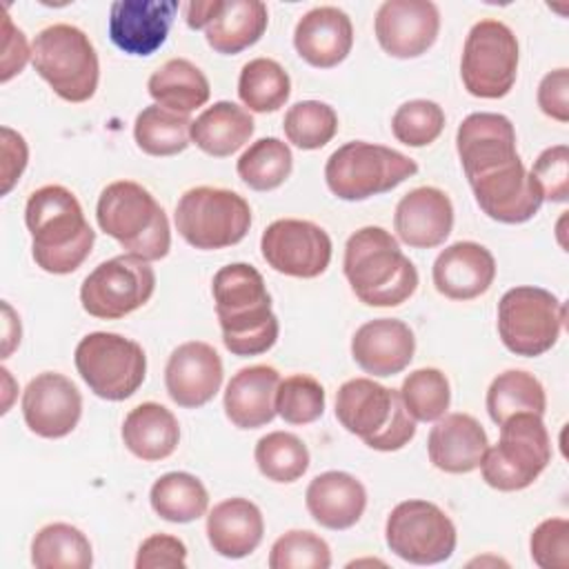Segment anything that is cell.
Masks as SVG:
<instances>
[{"label": "cell", "instance_id": "d4e9b609", "mask_svg": "<svg viewBox=\"0 0 569 569\" xmlns=\"http://www.w3.org/2000/svg\"><path fill=\"white\" fill-rule=\"evenodd\" d=\"M293 47L311 67L331 69L340 64L353 47L351 18L331 4L313 7L293 29Z\"/></svg>", "mask_w": 569, "mask_h": 569}, {"label": "cell", "instance_id": "d6a6232c", "mask_svg": "<svg viewBox=\"0 0 569 569\" xmlns=\"http://www.w3.org/2000/svg\"><path fill=\"white\" fill-rule=\"evenodd\" d=\"M149 96L156 104L189 116L209 100V80L207 76L187 58H171L160 64L147 82Z\"/></svg>", "mask_w": 569, "mask_h": 569}, {"label": "cell", "instance_id": "e575fe53", "mask_svg": "<svg viewBox=\"0 0 569 569\" xmlns=\"http://www.w3.org/2000/svg\"><path fill=\"white\" fill-rule=\"evenodd\" d=\"M31 562L38 569H89L93 551L89 538L73 525H44L31 540Z\"/></svg>", "mask_w": 569, "mask_h": 569}, {"label": "cell", "instance_id": "5bb4252c", "mask_svg": "<svg viewBox=\"0 0 569 569\" xmlns=\"http://www.w3.org/2000/svg\"><path fill=\"white\" fill-rule=\"evenodd\" d=\"M156 289L153 267L131 253L100 262L80 287L82 309L100 320H118L149 302Z\"/></svg>", "mask_w": 569, "mask_h": 569}, {"label": "cell", "instance_id": "7a4b0ae2", "mask_svg": "<svg viewBox=\"0 0 569 569\" xmlns=\"http://www.w3.org/2000/svg\"><path fill=\"white\" fill-rule=\"evenodd\" d=\"M36 264L56 276L76 271L91 253L96 231L89 227L78 198L62 184L36 189L24 207Z\"/></svg>", "mask_w": 569, "mask_h": 569}, {"label": "cell", "instance_id": "d590c367", "mask_svg": "<svg viewBox=\"0 0 569 569\" xmlns=\"http://www.w3.org/2000/svg\"><path fill=\"white\" fill-rule=\"evenodd\" d=\"M547 409V393L542 382L522 369H507L498 373L487 389V411L496 425H502L513 413L531 411L542 416Z\"/></svg>", "mask_w": 569, "mask_h": 569}, {"label": "cell", "instance_id": "8992f818", "mask_svg": "<svg viewBox=\"0 0 569 569\" xmlns=\"http://www.w3.org/2000/svg\"><path fill=\"white\" fill-rule=\"evenodd\" d=\"M31 62L53 93L67 102H87L98 89V53L89 36L73 24L44 27L31 42Z\"/></svg>", "mask_w": 569, "mask_h": 569}, {"label": "cell", "instance_id": "e0dca14e", "mask_svg": "<svg viewBox=\"0 0 569 569\" xmlns=\"http://www.w3.org/2000/svg\"><path fill=\"white\" fill-rule=\"evenodd\" d=\"M469 187L478 207L491 220L505 224H520L531 220L545 202L542 191L520 158L469 180Z\"/></svg>", "mask_w": 569, "mask_h": 569}, {"label": "cell", "instance_id": "603a6c76", "mask_svg": "<svg viewBox=\"0 0 569 569\" xmlns=\"http://www.w3.org/2000/svg\"><path fill=\"white\" fill-rule=\"evenodd\" d=\"M416 338L409 325L396 318H376L360 325L351 338V356L365 373L389 378L405 371L413 358Z\"/></svg>", "mask_w": 569, "mask_h": 569}, {"label": "cell", "instance_id": "816d5d0a", "mask_svg": "<svg viewBox=\"0 0 569 569\" xmlns=\"http://www.w3.org/2000/svg\"><path fill=\"white\" fill-rule=\"evenodd\" d=\"M31 58V49L27 44V38L9 16H4V44H2V82H9L16 73H20Z\"/></svg>", "mask_w": 569, "mask_h": 569}, {"label": "cell", "instance_id": "5b68a950", "mask_svg": "<svg viewBox=\"0 0 569 569\" xmlns=\"http://www.w3.org/2000/svg\"><path fill=\"white\" fill-rule=\"evenodd\" d=\"M336 418L376 451H398L416 436V420L405 409L400 391L371 378H351L340 385Z\"/></svg>", "mask_w": 569, "mask_h": 569}, {"label": "cell", "instance_id": "8d00e7d4", "mask_svg": "<svg viewBox=\"0 0 569 569\" xmlns=\"http://www.w3.org/2000/svg\"><path fill=\"white\" fill-rule=\"evenodd\" d=\"M189 116L169 111L160 104L144 107L133 122L136 144L149 156H176L191 142Z\"/></svg>", "mask_w": 569, "mask_h": 569}, {"label": "cell", "instance_id": "bcb514c9", "mask_svg": "<svg viewBox=\"0 0 569 569\" xmlns=\"http://www.w3.org/2000/svg\"><path fill=\"white\" fill-rule=\"evenodd\" d=\"M531 558L540 569L569 567V522L567 518L542 520L529 540Z\"/></svg>", "mask_w": 569, "mask_h": 569}, {"label": "cell", "instance_id": "60d3db41", "mask_svg": "<svg viewBox=\"0 0 569 569\" xmlns=\"http://www.w3.org/2000/svg\"><path fill=\"white\" fill-rule=\"evenodd\" d=\"M400 398L413 420L436 422L447 413L451 402L449 380L436 367H420L402 380Z\"/></svg>", "mask_w": 569, "mask_h": 569}, {"label": "cell", "instance_id": "ac0fdd59", "mask_svg": "<svg viewBox=\"0 0 569 569\" xmlns=\"http://www.w3.org/2000/svg\"><path fill=\"white\" fill-rule=\"evenodd\" d=\"M22 416L27 427L40 438L69 436L82 416V396L62 373L42 371L22 391Z\"/></svg>", "mask_w": 569, "mask_h": 569}, {"label": "cell", "instance_id": "9a60e30c", "mask_svg": "<svg viewBox=\"0 0 569 569\" xmlns=\"http://www.w3.org/2000/svg\"><path fill=\"white\" fill-rule=\"evenodd\" d=\"M329 233L311 222L298 218H282L271 222L260 238V251L267 264L291 278H318L331 262Z\"/></svg>", "mask_w": 569, "mask_h": 569}, {"label": "cell", "instance_id": "f546056e", "mask_svg": "<svg viewBox=\"0 0 569 569\" xmlns=\"http://www.w3.org/2000/svg\"><path fill=\"white\" fill-rule=\"evenodd\" d=\"M267 24L269 11L260 0H216L204 38L216 53L233 56L256 44Z\"/></svg>", "mask_w": 569, "mask_h": 569}, {"label": "cell", "instance_id": "681fc988", "mask_svg": "<svg viewBox=\"0 0 569 569\" xmlns=\"http://www.w3.org/2000/svg\"><path fill=\"white\" fill-rule=\"evenodd\" d=\"M538 107L545 116L558 122H569V69H553L540 80Z\"/></svg>", "mask_w": 569, "mask_h": 569}, {"label": "cell", "instance_id": "44dd1931", "mask_svg": "<svg viewBox=\"0 0 569 569\" xmlns=\"http://www.w3.org/2000/svg\"><path fill=\"white\" fill-rule=\"evenodd\" d=\"M220 385L222 360L211 345L189 340L171 351L164 367V387L178 407L198 409L207 405L220 391Z\"/></svg>", "mask_w": 569, "mask_h": 569}, {"label": "cell", "instance_id": "8fae6325", "mask_svg": "<svg viewBox=\"0 0 569 569\" xmlns=\"http://www.w3.org/2000/svg\"><path fill=\"white\" fill-rule=\"evenodd\" d=\"M76 369L87 387L102 400H127L147 376V356L136 340L120 333H87L73 353Z\"/></svg>", "mask_w": 569, "mask_h": 569}, {"label": "cell", "instance_id": "4fadbf2b", "mask_svg": "<svg viewBox=\"0 0 569 569\" xmlns=\"http://www.w3.org/2000/svg\"><path fill=\"white\" fill-rule=\"evenodd\" d=\"M387 547L411 565H438L456 551L458 533L451 518L429 500L398 502L385 525Z\"/></svg>", "mask_w": 569, "mask_h": 569}, {"label": "cell", "instance_id": "ab89813d", "mask_svg": "<svg viewBox=\"0 0 569 569\" xmlns=\"http://www.w3.org/2000/svg\"><path fill=\"white\" fill-rule=\"evenodd\" d=\"M256 465L267 480L296 482L309 469V449L291 431H271L256 442Z\"/></svg>", "mask_w": 569, "mask_h": 569}, {"label": "cell", "instance_id": "c3c4849f", "mask_svg": "<svg viewBox=\"0 0 569 569\" xmlns=\"http://www.w3.org/2000/svg\"><path fill=\"white\" fill-rule=\"evenodd\" d=\"M187 565V547L180 538L169 533H153L144 538L136 553V569H173Z\"/></svg>", "mask_w": 569, "mask_h": 569}, {"label": "cell", "instance_id": "52a82bcc", "mask_svg": "<svg viewBox=\"0 0 569 569\" xmlns=\"http://www.w3.org/2000/svg\"><path fill=\"white\" fill-rule=\"evenodd\" d=\"M498 427V445L487 447L480 460L482 480L498 491L527 489L551 462V440L542 416L522 411Z\"/></svg>", "mask_w": 569, "mask_h": 569}, {"label": "cell", "instance_id": "2e32d148", "mask_svg": "<svg viewBox=\"0 0 569 569\" xmlns=\"http://www.w3.org/2000/svg\"><path fill=\"white\" fill-rule=\"evenodd\" d=\"M378 44L393 58H418L438 38L440 11L431 0H385L373 20Z\"/></svg>", "mask_w": 569, "mask_h": 569}, {"label": "cell", "instance_id": "30bf717a", "mask_svg": "<svg viewBox=\"0 0 569 569\" xmlns=\"http://www.w3.org/2000/svg\"><path fill=\"white\" fill-rule=\"evenodd\" d=\"M565 302L542 287H513L498 302V336L502 345L525 358L549 351L562 331Z\"/></svg>", "mask_w": 569, "mask_h": 569}, {"label": "cell", "instance_id": "f6af8a7d", "mask_svg": "<svg viewBox=\"0 0 569 569\" xmlns=\"http://www.w3.org/2000/svg\"><path fill=\"white\" fill-rule=\"evenodd\" d=\"M271 569H329L331 549L313 531L291 529L282 533L269 551Z\"/></svg>", "mask_w": 569, "mask_h": 569}, {"label": "cell", "instance_id": "ee69618b", "mask_svg": "<svg viewBox=\"0 0 569 569\" xmlns=\"http://www.w3.org/2000/svg\"><path fill=\"white\" fill-rule=\"evenodd\" d=\"M445 129V111L433 100H409L400 104L391 118V131L407 147H427L438 140Z\"/></svg>", "mask_w": 569, "mask_h": 569}, {"label": "cell", "instance_id": "277c9868", "mask_svg": "<svg viewBox=\"0 0 569 569\" xmlns=\"http://www.w3.org/2000/svg\"><path fill=\"white\" fill-rule=\"evenodd\" d=\"M100 229L120 247L147 262L162 260L171 249L164 209L149 189L133 180H116L100 191L96 204Z\"/></svg>", "mask_w": 569, "mask_h": 569}, {"label": "cell", "instance_id": "9c48e42d", "mask_svg": "<svg viewBox=\"0 0 569 569\" xmlns=\"http://www.w3.org/2000/svg\"><path fill=\"white\" fill-rule=\"evenodd\" d=\"M176 229L196 249L213 251L238 244L251 227L249 202L220 187H193L176 204Z\"/></svg>", "mask_w": 569, "mask_h": 569}, {"label": "cell", "instance_id": "f35d334b", "mask_svg": "<svg viewBox=\"0 0 569 569\" xmlns=\"http://www.w3.org/2000/svg\"><path fill=\"white\" fill-rule=\"evenodd\" d=\"M293 169V156L280 138H260L238 158L236 171L253 191L278 189Z\"/></svg>", "mask_w": 569, "mask_h": 569}, {"label": "cell", "instance_id": "7dc6e473", "mask_svg": "<svg viewBox=\"0 0 569 569\" xmlns=\"http://www.w3.org/2000/svg\"><path fill=\"white\" fill-rule=\"evenodd\" d=\"M531 178L542 191V200L565 202L569 198V149L567 144L547 147L531 167Z\"/></svg>", "mask_w": 569, "mask_h": 569}, {"label": "cell", "instance_id": "7c38bea8", "mask_svg": "<svg viewBox=\"0 0 569 569\" xmlns=\"http://www.w3.org/2000/svg\"><path fill=\"white\" fill-rule=\"evenodd\" d=\"M518 40L513 31L493 18L478 20L465 40L460 78L476 98H505L518 76Z\"/></svg>", "mask_w": 569, "mask_h": 569}, {"label": "cell", "instance_id": "83f0119b", "mask_svg": "<svg viewBox=\"0 0 569 569\" xmlns=\"http://www.w3.org/2000/svg\"><path fill=\"white\" fill-rule=\"evenodd\" d=\"M280 373L269 365L242 367L224 389V413L238 429H258L276 418Z\"/></svg>", "mask_w": 569, "mask_h": 569}, {"label": "cell", "instance_id": "b9f144b4", "mask_svg": "<svg viewBox=\"0 0 569 569\" xmlns=\"http://www.w3.org/2000/svg\"><path fill=\"white\" fill-rule=\"evenodd\" d=\"M282 129L291 144L305 151H313L331 142L336 136L338 113L327 102L300 100L287 109Z\"/></svg>", "mask_w": 569, "mask_h": 569}, {"label": "cell", "instance_id": "4316f807", "mask_svg": "<svg viewBox=\"0 0 569 569\" xmlns=\"http://www.w3.org/2000/svg\"><path fill=\"white\" fill-rule=\"evenodd\" d=\"M305 502L307 511L320 527L342 531L362 518L367 489L347 471H325L309 482Z\"/></svg>", "mask_w": 569, "mask_h": 569}, {"label": "cell", "instance_id": "74e56055", "mask_svg": "<svg viewBox=\"0 0 569 569\" xmlns=\"http://www.w3.org/2000/svg\"><path fill=\"white\" fill-rule=\"evenodd\" d=\"M289 73L273 58H253L242 67L238 78V96L249 111H278L289 100Z\"/></svg>", "mask_w": 569, "mask_h": 569}, {"label": "cell", "instance_id": "836d02e7", "mask_svg": "<svg viewBox=\"0 0 569 569\" xmlns=\"http://www.w3.org/2000/svg\"><path fill=\"white\" fill-rule=\"evenodd\" d=\"M149 502L162 520L184 525L207 513L209 493L193 473L169 471L151 485Z\"/></svg>", "mask_w": 569, "mask_h": 569}, {"label": "cell", "instance_id": "cb8c5ba5", "mask_svg": "<svg viewBox=\"0 0 569 569\" xmlns=\"http://www.w3.org/2000/svg\"><path fill=\"white\" fill-rule=\"evenodd\" d=\"M431 278L445 298L473 300L493 284L496 260L485 244L460 240L438 253Z\"/></svg>", "mask_w": 569, "mask_h": 569}, {"label": "cell", "instance_id": "7bdbcfd3", "mask_svg": "<svg viewBox=\"0 0 569 569\" xmlns=\"http://www.w3.org/2000/svg\"><path fill=\"white\" fill-rule=\"evenodd\" d=\"M276 413L289 425H309L325 413V389L307 373L280 380L276 391Z\"/></svg>", "mask_w": 569, "mask_h": 569}, {"label": "cell", "instance_id": "3957f363", "mask_svg": "<svg viewBox=\"0 0 569 569\" xmlns=\"http://www.w3.org/2000/svg\"><path fill=\"white\" fill-rule=\"evenodd\" d=\"M345 278L367 307H398L418 289V271L382 227H362L349 236L342 260Z\"/></svg>", "mask_w": 569, "mask_h": 569}, {"label": "cell", "instance_id": "6da1fadb", "mask_svg": "<svg viewBox=\"0 0 569 569\" xmlns=\"http://www.w3.org/2000/svg\"><path fill=\"white\" fill-rule=\"evenodd\" d=\"M224 347L240 358L269 351L280 333L262 273L247 262H231L211 282Z\"/></svg>", "mask_w": 569, "mask_h": 569}, {"label": "cell", "instance_id": "484cf974", "mask_svg": "<svg viewBox=\"0 0 569 569\" xmlns=\"http://www.w3.org/2000/svg\"><path fill=\"white\" fill-rule=\"evenodd\" d=\"M489 447L482 425L469 413H445L427 438L429 460L445 473H469L480 467Z\"/></svg>", "mask_w": 569, "mask_h": 569}, {"label": "cell", "instance_id": "f907efd6", "mask_svg": "<svg viewBox=\"0 0 569 569\" xmlns=\"http://www.w3.org/2000/svg\"><path fill=\"white\" fill-rule=\"evenodd\" d=\"M0 136H2V196H7L11 187L20 180L27 167L29 149L24 138L9 127H2Z\"/></svg>", "mask_w": 569, "mask_h": 569}, {"label": "cell", "instance_id": "ba28073f", "mask_svg": "<svg viewBox=\"0 0 569 569\" xmlns=\"http://www.w3.org/2000/svg\"><path fill=\"white\" fill-rule=\"evenodd\" d=\"M416 171V160L391 147L351 140L327 158L325 180L336 198L356 202L391 191Z\"/></svg>", "mask_w": 569, "mask_h": 569}, {"label": "cell", "instance_id": "1f68e13d", "mask_svg": "<svg viewBox=\"0 0 569 569\" xmlns=\"http://www.w3.org/2000/svg\"><path fill=\"white\" fill-rule=\"evenodd\" d=\"M253 129L256 122L244 107L218 100L191 122V142L213 158H227L249 142Z\"/></svg>", "mask_w": 569, "mask_h": 569}, {"label": "cell", "instance_id": "7402d4cb", "mask_svg": "<svg viewBox=\"0 0 569 569\" xmlns=\"http://www.w3.org/2000/svg\"><path fill=\"white\" fill-rule=\"evenodd\" d=\"M393 229L405 244L433 249L442 244L453 229V204L438 187H416L398 200Z\"/></svg>", "mask_w": 569, "mask_h": 569}, {"label": "cell", "instance_id": "ffe728a7", "mask_svg": "<svg viewBox=\"0 0 569 569\" xmlns=\"http://www.w3.org/2000/svg\"><path fill=\"white\" fill-rule=\"evenodd\" d=\"M456 149L467 180L518 160L516 129L502 113H469L456 131Z\"/></svg>", "mask_w": 569, "mask_h": 569}, {"label": "cell", "instance_id": "f1b7e54d", "mask_svg": "<svg viewBox=\"0 0 569 569\" xmlns=\"http://www.w3.org/2000/svg\"><path fill=\"white\" fill-rule=\"evenodd\" d=\"M264 533V520L258 505L247 498H227L207 516V538L222 558H244L258 549Z\"/></svg>", "mask_w": 569, "mask_h": 569}, {"label": "cell", "instance_id": "d6986e66", "mask_svg": "<svg viewBox=\"0 0 569 569\" xmlns=\"http://www.w3.org/2000/svg\"><path fill=\"white\" fill-rule=\"evenodd\" d=\"M178 9V0H116L109 7V38L129 56H151L164 44Z\"/></svg>", "mask_w": 569, "mask_h": 569}, {"label": "cell", "instance_id": "4dcf8cb0", "mask_svg": "<svg viewBox=\"0 0 569 569\" xmlns=\"http://www.w3.org/2000/svg\"><path fill=\"white\" fill-rule=\"evenodd\" d=\"M122 440L124 447L144 462L164 460L178 447L180 425L164 405L142 402L127 413Z\"/></svg>", "mask_w": 569, "mask_h": 569}]
</instances>
